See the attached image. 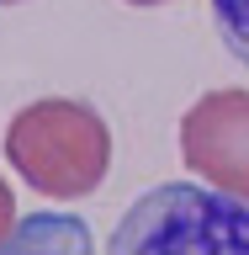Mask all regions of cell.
<instances>
[{"mask_svg": "<svg viewBox=\"0 0 249 255\" xmlns=\"http://www.w3.org/2000/svg\"><path fill=\"white\" fill-rule=\"evenodd\" d=\"M180 159L207 186L249 202V91H207L180 117Z\"/></svg>", "mask_w": 249, "mask_h": 255, "instance_id": "3", "label": "cell"}, {"mask_svg": "<svg viewBox=\"0 0 249 255\" xmlns=\"http://www.w3.org/2000/svg\"><path fill=\"white\" fill-rule=\"evenodd\" d=\"M0 5H16V0H0Z\"/></svg>", "mask_w": 249, "mask_h": 255, "instance_id": "8", "label": "cell"}, {"mask_svg": "<svg viewBox=\"0 0 249 255\" xmlns=\"http://www.w3.org/2000/svg\"><path fill=\"white\" fill-rule=\"evenodd\" d=\"M0 255H95V239L75 213H27L5 234Z\"/></svg>", "mask_w": 249, "mask_h": 255, "instance_id": "4", "label": "cell"}, {"mask_svg": "<svg viewBox=\"0 0 249 255\" xmlns=\"http://www.w3.org/2000/svg\"><path fill=\"white\" fill-rule=\"evenodd\" d=\"M16 197H11V186H5V175H0V245H5V234L16 229Z\"/></svg>", "mask_w": 249, "mask_h": 255, "instance_id": "6", "label": "cell"}, {"mask_svg": "<svg viewBox=\"0 0 249 255\" xmlns=\"http://www.w3.org/2000/svg\"><path fill=\"white\" fill-rule=\"evenodd\" d=\"M212 21H218L223 48L239 64H249V0H212Z\"/></svg>", "mask_w": 249, "mask_h": 255, "instance_id": "5", "label": "cell"}, {"mask_svg": "<svg viewBox=\"0 0 249 255\" xmlns=\"http://www.w3.org/2000/svg\"><path fill=\"white\" fill-rule=\"evenodd\" d=\"M106 255H249V202L196 181H165L117 218Z\"/></svg>", "mask_w": 249, "mask_h": 255, "instance_id": "2", "label": "cell"}, {"mask_svg": "<svg viewBox=\"0 0 249 255\" xmlns=\"http://www.w3.org/2000/svg\"><path fill=\"white\" fill-rule=\"evenodd\" d=\"M5 159H11L32 191L53 202L90 197L111 170V128L101 112L69 96L32 101L5 128Z\"/></svg>", "mask_w": 249, "mask_h": 255, "instance_id": "1", "label": "cell"}, {"mask_svg": "<svg viewBox=\"0 0 249 255\" xmlns=\"http://www.w3.org/2000/svg\"><path fill=\"white\" fill-rule=\"evenodd\" d=\"M133 5H165V0H133Z\"/></svg>", "mask_w": 249, "mask_h": 255, "instance_id": "7", "label": "cell"}]
</instances>
